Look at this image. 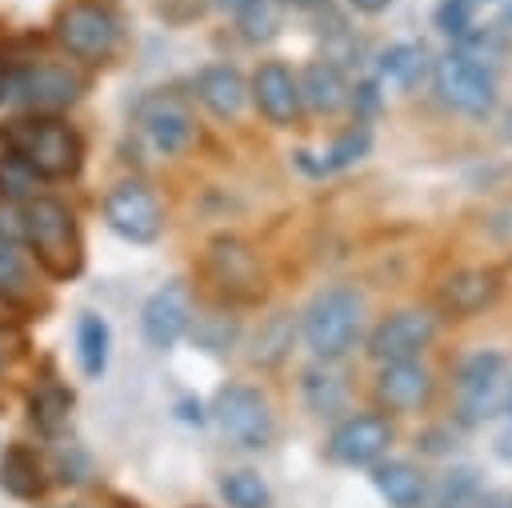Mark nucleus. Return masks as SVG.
Returning a JSON list of instances; mask_svg holds the SVG:
<instances>
[{
  "instance_id": "nucleus-1",
  "label": "nucleus",
  "mask_w": 512,
  "mask_h": 508,
  "mask_svg": "<svg viewBox=\"0 0 512 508\" xmlns=\"http://www.w3.org/2000/svg\"><path fill=\"white\" fill-rule=\"evenodd\" d=\"M300 332L304 344L316 360L332 364L340 356H348L364 332V296L352 284H332L324 292H316L300 316Z\"/></svg>"
},
{
  "instance_id": "nucleus-2",
  "label": "nucleus",
  "mask_w": 512,
  "mask_h": 508,
  "mask_svg": "<svg viewBox=\"0 0 512 508\" xmlns=\"http://www.w3.org/2000/svg\"><path fill=\"white\" fill-rule=\"evenodd\" d=\"M0 140L40 180H64L80 168V136L52 116H20L0 128Z\"/></svg>"
},
{
  "instance_id": "nucleus-3",
  "label": "nucleus",
  "mask_w": 512,
  "mask_h": 508,
  "mask_svg": "<svg viewBox=\"0 0 512 508\" xmlns=\"http://www.w3.org/2000/svg\"><path fill=\"white\" fill-rule=\"evenodd\" d=\"M24 240L32 244L36 260L44 264V272L56 276V280L76 276L80 264H84L76 216L56 196H32L24 204Z\"/></svg>"
},
{
  "instance_id": "nucleus-4",
  "label": "nucleus",
  "mask_w": 512,
  "mask_h": 508,
  "mask_svg": "<svg viewBox=\"0 0 512 508\" xmlns=\"http://www.w3.org/2000/svg\"><path fill=\"white\" fill-rule=\"evenodd\" d=\"M432 88L440 92V100L460 112V116H488L496 108V76L488 68H480L476 60H468L464 52H444L432 60Z\"/></svg>"
},
{
  "instance_id": "nucleus-5",
  "label": "nucleus",
  "mask_w": 512,
  "mask_h": 508,
  "mask_svg": "<svg viewBox=\"0 0 512 508\" xmlns=\"http://www.w3.org/2000/svg\"><path fill=\"white\" fill-rule=\"evenodd\" d=\"M56 36H60V44H64L72 56L100 64V60H108V56L116 52V44H120V20H116V12H112L108 4H100V0H72V4H64L60 16H56Z\"/></svg>"
},
{
  "instance_id": "nucleus-6",
  "label": "nucleus",
  "mask_w": 512,
  "mask_h": 508,
  "mask_svg": "<svg viewBox=\"0 0 512 508\" xmlns=\"http://www.w3.org/2000/svg\"><path fill=\"white\" fill-rule=\"evenodd\" d=\"M440 320L428 308H400L384 316L368 332V356L376 364H396V360H420V352L436 340Z\"/></svg>"
},
{
  "instance_id": "nucleus-7",
  "label": "nucleus",
  "mask_w": 512,
  "mask_h": 508,
  "mask_svg": "<svg viewBox=\"0 0 512 508\" xmlns=\"http://www.w3.org/2000/svg\"><path fill=\"white\" fill-rule=\"evenodd\" d=\"M212 416L220 432L240 448H264L272 440V408L248 384H228L212 400Z\"/></svg>"
},
{
  "instance_id": "nucleus-8",
  "label": "nucleus",
  "mask_w": 512,
  "mask_h": 508,
  "mask_svg": "<svg viewBox=\"0 0 512 508\" xmlns=\"http://www.w3.org/2000/svg\"><path fill=\"white\" fill-rule=\"evenodd\" d=\"M396 440V428L388 416L380 412H356V416H344L332 436H328V460L344 464V468H372L376 460L388 456Z\"/></svg>"
},
{
  "instance_id": "nucleus-9",
  "label": "nucleus",
  "mask_w": 512,
  "mask_h": 508,
  "mask_svg": "<svg viewBox=\"0 0 512 508\" xmlns=\"http://www.w3.org/2000/svg\"><path fill=\"white\" fill-rule=\"evenodd\" d=\"M104 220H108V228L116 236H124L132 244H152L160 236V228H164L160 200L140 180H124L104 196Z\"/></svg>"
},
{
  "instance_id": "nucleus-10",
  "label": "nucleus",
  "mask_w": 512,
  "mask_h": 508,
  "mask_svg": "<svg viewBox=\"0 0 512 508\" xmlns=\"http://www.w3.org/2000/svg\"><path fill=\"white\" fill-rule=\"evenodd\" d=\"M504 368H508V360L500 352H476V356H468L460 364V372H456V396H460V416L468 424L488 420L500 408Z\"/></svg>"
},
{
  "instance_id": "nucleus-11",
  "label": "nucleus",
  "mask_w": 512,
  "mask_h": 508,
  "mask_svg": "<svg viewBox=\"0 0 512 508\" xmlns=\"http://www.w3.org/2000/svg\"><path fill=\"white\" fill-rule=\"evenodd\" d=\"M136 124L140 132L152 140V148L160 152H184L196 136V124H192V112L184 108V100L168 96V92H152L136 104Z\"/></svg>"
},
{
  "instance_id": "nucleus-12",
  "label": "nucleus",
  "mask_w": 512,
  "mask_h": 508,
  "mask_svg": "<svg viewBox=\"0 0 512 508\" xmlns=\"http://www.w3.org/2000/svg\"><path fill=\"white\" fill-rule=\"evenodd\" d=\"M192 324V300H188V288L180 280L156 288L140 312V332L152 348H172Z\"/></svg>"
},
{
  "instance_id": "nucleus-13",
  "label": "nucleus",
  "mask_w": 512,
  "mask_h": 508,
  "mask_svg": "<svg viewBox=\"0 0 512 508\" xmlns=\"http://www.w3.org/2000/svg\"><path fill=\"white\" fill-rule=\"evenodd\" d=\"M248 96L256 100L260 116L276 128H288L296 116H300V84H296V72L284 68L280 60H264L248 84Z\"/></svg>"
},
{
  "instance_id": "nucleus-14",
  "label": "nucleus",
  "mask_w": 512,
  "mask_h": 508,
  "mask_svg": "<svg viewBox=\"0 0 512 508\" xmlns=\"http://www.w3.org/2000/svg\"><path fill=\"white\" fill-rule=\"evenodd\" d=\"M12 88H16V100L40 112H56V108H68L84 92V80L64 64H36V68H24L12 80Z\"/></svg>"
},
{
  "instance_id": "nucleus-15",
  "label": "nucleus",
  "mask_w": 512,
  "mask_h": 508,
  "mask_svg": "<svg viewBox=\"0 0 512 508\" xmlns=\"http://www.w3.org/2000/svg\"><path fill=\"white\" fill-rule=\"evenodd\" d=\"M432 372L420 360H396L380 364L376 372V400L388 412H420L432 400Z\"/></svg>"
},
{
  "instance_id": "nucleus-16",
  "label": "nucleus",
  "mask_w": 512,
  "mask_h": 508,
  "mask_svg": "<svg viewBox=\"0 0 512 508\" xmlns=\"http://www.w3.org/2000/svg\"><path fill=\"white\" fill-rule=\"evenodd\" d=\"M208 268H212L216 284H224L236 296H256V288H260L256 252L236 236H216L208 244Z\"/></svg>"
},
{
  "instance_id": "nucleus-17",
  "label": "nucleus",
  "mask_w": 512,
  "mask_h": 508,
  "mask_svg": "<svg viewBox=\"0 0 512 508\" xmlns=\"http://www.w3.org/2000/svg\"><path fill=\"white\" fill-rule=\"evenodd\" d=\"M500 272L496 268H460L440 284V304L452 316H476L496 304L500 296Z\"/></svg>"
},
{
  "instance_id": "nucleus-18",
  "label": "nucleus",
  "mask_w": 512,
  "mask_h": 508,
  "mask_svg": "<svg viewBox=\"0 0 512 508\" xmlns=\"http://www.w3.org/2000/svg\"><path fill=\"white\" fill-rule=\"evenodd\" d=\"M296 84H300V104L312 108L316 116H332L352 100L344 68L332 64V60H308L304 72L296 76Z\"/></svg>"
},
{
  "instance_id": "nucleus-19",
  "label": "nucleus",
  "mask_w": 512,
  "mask_h": 508,
  "mask_svg": "<svg viewBox=\"0 0 512 508\" xmlns=\"http://www.w3.org/2000/svg\"><path fill=\"white\" fill-rule=\"evenodd\" d=\"M196 96H200V104H204L212 116L232 120V116H240V108L248 104V80H244L240 68H232V64H208V68H200V76H196Z\"/></svg>"
},
{
  "instance_id": "nucleus-20",
  "label": "nucleus",
  "mask_w": 512,
  "mask_h": 508,
  "mask_svg": "<svg viewBox=\"0 0 512 508\" xmlns=\"http://www.w3.org/2000/svg\"><path fill=\"white\" fill-rule=\"evenodd\" d=\"M372 484L388 500V508H420L428 500V476L412 460H376Z\"/></svg>"
},
{
  "instance_id": "nucleus-21",
  "label": "nucleus",
  "mask_w": 512,
  "mask_h": 508,
  "mask_svg": "<svg viewBox=\"0 0 512 508\" xmlns=\"http://www.w3.org/2000/svg\"><path fill=\"white\" fill-rule=\"evenodd\" d=\"M428 72H432V60H428L424 44H392L380 56V80L396 92H412Z\"/></svg>"
},
{
  "instance_id": "nucleus-22",
  "label": "nucleus",
  "mask_w": 512,
  "mask_h": 508,
  "mask_svg": "<svg viewBox=\"0 0 512 508\" xmlns=\"http://www.w3.org/2000/svg\"><path fill=\"white\" fill-rule=\"evenodd\" d=\"M0 488L12 492L16 500L40 496L44 484H40V460H36V452H28L24 444H12L4 452V460H0Z\"/></svg>"
},
{
  "instance_id": "nucleus-23",
  "label": "nucleus",
  "mask_w": 512,
  "mask_h": 508,
  "mask_svg": "<svg viewBox=\"0 0 512 508\" xmlns=\"http://www.w3.org/2000/svg\"><path fill=\"white\" fill-rule=\"evenodd\" d=\"M304 400H308V408H312L316 416H336V412L344 408V400H348V388H344V380L320 360L316 368L304 372Z\"/></svg>"
},
{
  "instance_id": "nucleus-24",
  "label": "nucleus",
  "mask_w": 512,
  "mask_h": 508,
  "mask_svg": "<svg viewBox=\"0 0 512 508\" xmlns=\"http://www.w3.org/2000/svg\"><path fill=\"white\" fill-rule=\"evenodd\" d=\"M76 348H80V368L84 376H100L108 368V324L100 316H80L76 328Z\"/></svg>"
},
{
  "instance_id": "nucleus-25",
  "label": "nucleus",
  "mask_w": 512,
  "mask_h": 508,
  "mask_svg": "<svg viewBox=\"0 0 512 508\" xmlns=\"http://www.w3.org/2000/svg\"><path fill=\"white\" fill-rule=\"evenodd\" d=\"M68 408H72V392L56 388V384H44V388H36V392H32V400H28L32 424H36L44 436H56V432L64 428V420H68Z\"/></svg>"
},
{
  "instance_id": "nucleus-26",
  "label": "nucleus",
  "mask_w": 512,
  "mask_h": 508,
  "mask_svg": "<svg viewBox=\"0 0 512 508\" xmlns=\"http://www.w3.org/2000/svg\"><path fill=\"white\" fill-rule=\"evenodd\" d=\"M220 492H224V500H228L232 508H268V500H272L268 484H264L252 468L228 472V476L220 480Z\"/></svg>"
},
{
  "instance_id": "nucleus-27",
  "label": "nucleus",
  "mask_w": 512,
  "mask_h": 508,
  "mask_svg": "<svg viewBox=\"0 0 512 508\" xmlns=\"http://www.w3.org/2000/svg\"><path fill=\"white\" fill-rule=\"evenodd\" d=\"M36 172L20 160V156H0V192L4 200H20V196H32L36 192Z\"/></svg>"
},
{
  "instance_id": "nucleus-28",
  "label": "nucleus",
  "mask_w": 512,
  "mask_h": 508,
  "mask_svg": "<svg viewBox=\"0 0 512 508\" xmlns=\"http://www.w3.org/2000/svg\"><path fill=\"white\" fill-rule=\"evenodd\" d=\"M236 16H240V28H244L248 40H268L276 32V8H272V0H248Z\"/></svg>"
},
{
  "instance_id": "nucleus-29",
  "label": "nucleus",
  "mask_w": 512,
  "mask_h": 508,
  "mask_svg": "<svg viewBox=\"0 0 512 508\" xmlns=\"http://www.w3.org/2000/svg\"><path fill=\"white\" fill-rule=\"evenodd\" d=\"M472 0H444L440 8H436V24H440V32H448L452 40H464L476 24H472Z\"/></svg>"
},
{
  "instance_id": "nucleus-30",
  "label": "nucleus",
  "mask_w": 512,
  "mask_h": 508,
  "mask_svg": "<svg viewBox=\"0 0 512 508\" xmlns=\"http://www.w3.org/2000/svg\"><path fill=\"white\" fill-rule=\"evenodd\" d=\"M368 152V128L360 124V128H348L340 140H336V148H332V168H344V164H352V160H360Z\"/></svg>"
},
{
  "instance_id": "nucleus-31",
  "label": "nucleus",
  "mask_w": 512,
  "mask_h": 508,
  "mask_svg": "<svg viewBox=\"0 0 512 508\" xmlns=\"http://www.w3.org/2000/svg\"><path fill=\"white\" fill-rule=\"evenodd\" d=\"M0 240L12 248L24 240V208L16 200H4V196H0Z\"/></svg>"
},
{
  "instance_id": "nucleus-32",
  "label": "nucleus",
  "mask_w": 512,
  "mask_h": 508,
  "mask_svg": "<svg viewBox=\"0 0 512 508\" xmlns=\"http://www.w3.org/2000/svg\"><path fill=\"white\" fill-rule=\"evenodd\" d=\"M24 288V264L12 244L0 240V292H20Z\"/></svg>"
},
{
  "instance_id": "nucleus-33",
  "label": "nucleus",
  "mask_w": 512,
  "mask_h": 508,
  "mask_svg": "<svg viewBox=\"0 0 512 508\" xmlns=\"http://www.w3.org/2000/svg\"><path fill=\"white\" fill-rule=\"evenodd\" d=\"M508 504H512L508 496H496V492H488V496H484V492H476L464 508H508Z\"/></svg>"
},
{
  "instance_id": "nucleus-34",
  "label": "nucleus",
  "mask_w": 512,
  "mask_h": 508,
  "mask_svg": "<svg viewBox=\"0 0 512 508\" xmlns=\"http://www.w3.org/2000/svg\"><path fill=\"white\" fill-rule=\"evenodd\" d=\"M348 4H352L356 12H368V16H376V12H384L392 0H348Z\"/></svg>"
},
{
  "instance_id": "nucleus-35",
  "label": "nucleus",
  "mask_w": 512,
  "mask_h": 508,
  "mask_svg": "<svg viewBox=\"0 0 512 508\" xmlns=\"http://www.w3.org/2000/svg\"><path fill=\"white\" fill-rule=\"evenodd\" d=\"M420 508H464V504H452V500H440V496H428Z\"/></svg>"
},
{
  "instance_id": "nucleus-36",
  "label": "nucleus",
  "mask_w": 512,
  "mask_h": 508,
  "mask_svg": "<svg viewBox=\"0 0 512 508\" xmlns=\"http://www.w3.org/2000/svg\"><path fill=\"white\" fill-rule=\"evenodd\" d=\"M500 456H508V460H512V432H508V436H500Z\"/></svg>"
},
{
  "instance_id": "nucleus-37",
  "label": "nucleus",
  "mask_w": 512,
  "mask_h": 508,
  "mask_svg": "<svg viewBox=\"0 0 512 508\" xmlns=\"http://www.w3.org/2000/svg\"><path fill=\"white\" fill-rule=\"evenodd\" d=\"M220 4H224V8H228V12H240V8H244V4H248V0H220Z\"/></svg>"
},
{
  "instance_id": "nucleus-38",
  "label": "nucleus",
  "mask_w": 512,
  "mask_h": 508,
  "mask_svg": "<svg viewBox=\"0 0 512 508\" xmlns=\"http://www.w3.org/2000/svg\"><path fill=\"white\" fill-rule=\"evenodd\" d=\"M284 4H292V8H316L320 0H284Z\"/></svg>"
},
{
  "instance_id": "nucleus-39",
  "label": "nucleus",
  "mask_w": 512,
  "mask_h": 508,
  "mask_svg": "<svg viewBox=\"0 0 512 508\" xmlns=\"http://www.w3.org/2000/svg\"><path fill=\"white\" fill-rule=\"evenodd\" d=\"M0 100H4V72H0Z\"/></svg>"
},
{
  "instance_id": "nucleus-40",
  "label": "nucleus",
  "mask_w": 512,
  "mask_h": 508,
  "mask_svg": "<svg viewBox=\"0 0 512 508\" xmlns=\"http://www.w3.org/2000/svg\"><path fill=\"white\" fill-rule=\"evenodd\" d=\"M508 136H512V116H508Z\"/></svg>"
},
{
  "instance_id": "nucleus-41",
  "label": "nucleus",
  "mask_w": 512,
  "mask_h": 508,
  "mask_svg": "<svg viewBox=\"0 0 512 508\" xmlns=\"http://www.w3.org/2000/svg\"><path fill=\"white\" fill-rule=\"evenodd\" d=\"M508 408H512V396H508Z\"/></svg>"
},
{
  "instance_id": "nucleus-42",
  "label": "nucleus",
  "mask_w": 512,
  "mask_h": 508,
  "mask_svg": "<svg viewBox=\"0 0 512 508\" xmlns=\"http://www.w3.org/2000/svg\"><path fill=\"white\" fill-rule=\"evenodd\" d=\"M472 4H476V0H472Z\"/></svg>"
},
{
  "instance_id": "nucleus-43",
  "label": "nucleus",
  "mask_w": 512,
  "mask_h": 508,
  "mask_svg": "<svg viewBox=\"0 0 512 508\" xmlns=\"http://www.w3.org/2000/svg\"><path fill=\"white\" fill-rule=\"evenodd\" d=\"M508 508H512V504H508Z\"/></svg>"
}]
</instances>
